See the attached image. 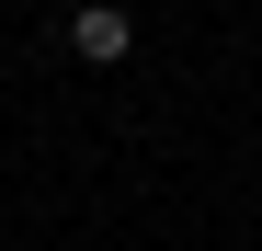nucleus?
I'll list each match as a JSON object with an SVG mask.
<instances>
[{
  "label": "nucleus",
  "instance_id": "nucleus-1",
  "mask_svg": "<svg viewBox=\"0 0 262 251\" xmlns=\"http://www.w3.org/2000/svg\"><path fill=\"white\" fill-rule=\"evenodd\" d=\"M69 46L92 57V69H125V46H137V23H125V0H80V12H69Z\"/></svg>",
  "mask_w": 262,
  "mask_h": 251
}]
</instances>
